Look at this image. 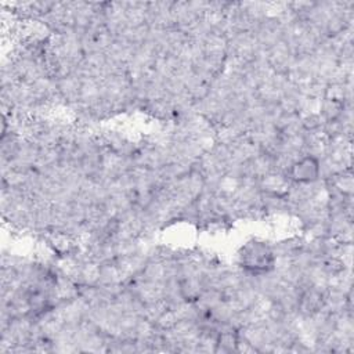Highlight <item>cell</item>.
Masks as SVG:
<instances>
[{
  "label": "cell",
  "instance_id": "4",
  "mask_svg": "<svg viewBox=\"0 0 354 354\" xmlns=\"http://www.w3.org/2000/svg\"><path fill=\"white\" fill-rule=\"evenodd\" d=\"M297 304L301 310L310 314L315 313L319 310V307H322V295L315 289H308L300 296Z\"/></svg>",
  "mask_w": 354,
  "mask_h": 354
},
{
  "label": "cell",
  "instance_id": "1",
  "mask_svg": "<svg viewBox=\"0 0 354 354\" xmlns=\"http://www.w3.org/2000/svg\"><path fill=\"white\" fill-rule=\"evenodd\" d=\"M241 266L250 274L263 275L275 268V253L264 242L252 241L242 248Z\"/></svg>",
  "mask_w": 354,
  "mask_h": 354
},
{
  "label": "cell",
  "instance_id": "2",
  "mask_svg": "<svg viewBox=\"0 0 354 354\" xmlns=\"http://www.w3.org/2000/svg\"><path fill=\"white\" fill-rule=\"evenodd\" d=\"M321 174V162L314 155H306L289 165L288 178L296 184H313Z\"/></svg>",
  "mask_w": 354,
  "mask_h": 354
},
{
  "label": "cell",
  "instance_id": "3",
  "mask_svg": "<svg viewBox=\"0 0 354 354\" xmlns=\"http://www.w3.org/2000/svg\"><path fill=\"white\" fill-rule=\"evenodd\" d=\"M289 178H285V176L281 174H266L263 177V189L267 191L270 195L275 198H282L289 191Z\"/></svg>",
  "mask_w": 354,
  "mask_h": 354
}]
</instances>
